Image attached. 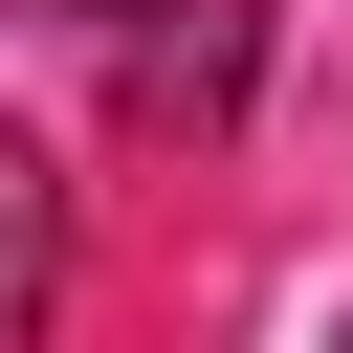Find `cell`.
Segmentation results:
<instances>
[{
	"label": "cell",
	"mask_w": 353,
	"mask_h": 353,
	"mask_svg": "<svg viewBox=\"0 0 353 353\" xmlns=\"http://www.w3.org/2000/svg\"><path fill=\"white\" fill-rule=\"evenodd\" d=\"M44 309H66V176H44L22 132H0V353H22Z\"/></svg>",
	"instance_id": "1"
},
{
	"label": "cell",
	"mask_w": 353,
	"mask_h": 353,
	"mask_svg": "<svg viewBox=\"0 0 353 353\" xmlns=\"http://www.w3.org/2000/svg\"><path fill=\"white\" fill-rule=\"evenodd\" d=\"M66 22H132V0H66Z\"/></svg>",
	"instance_id": "2"
}]
</instances>
